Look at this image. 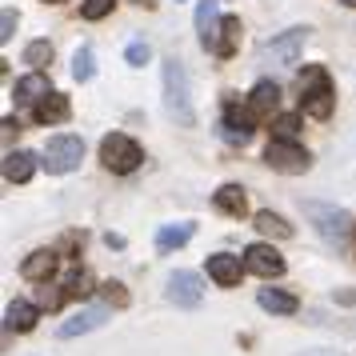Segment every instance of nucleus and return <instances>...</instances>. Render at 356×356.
<instances>
[{
    "label": "nucleus",
    "instance_id": "nucleus-10",
    "mask_svg": "<svg viewBox=\"0 0 356 356\" xmlns=\"http://www.w3.org/2000/svg\"><path fill=\"white\" fill-rule=\"evenodd\" d=\"M276 104H280V88H276L273 81H260L257 88H252V97H248V113H252V120H268V116L276 113Z\"/></svg>",
    "mask_w": 356,
    "mask_h": 356
},
{
    "label": "nucleus",
    "instance_id": "nucleus-8",
    "mask_svg": "<svg viewBox=\"0 0 356 356\" xmlns=\"http://www.w3.org/2000/svg\"><path fill=\"white\" fill-rule=\"evenodd\" d=\"M168 300L177 308H196L204 300V289H200V276L196 273H172L168 276Z\"/></svg>",
    "mask_w": 356,
    "mask_h": 356
},
{
    "label": "nucleus",
    "instance_id": "nucleus-2",
    "mask_svg": "<svg viewBox=\"0 0 356 356\" xmlns=\"http://www.w3.org/2000/svg\"><path fill=\"white\" fill-rule=\"evenodd\" d=\"M300 108H305L308 116H316V120H324V116L332 113V100H337V92H332V84H328V72L324 68H305V76H300Z\"/></svg>",
    "mask_w": 356,
    "mask_h": 356
},
{
    "label": "nucleus",
    "instance_id": "nucleus-33",
    "mask_svg": "<svg viewBox=\"0 0 356 356\" xmlns=\"http://www.w3.org/2000/svg\"><path fill=\"white\" fill-rule=\"evenodd\" d=\"M0 129H4V140H13V132H20V124H17V120H4Z\"/></svg>",
    "mask_w": 356,
    "mask_h": 356
},
{
    "label": "nucleus",
    "instance_id": "nucleus-18",
    "mask_svg": "<svg viewBox=\"0 0 356 356\" xmlns=\"http://www.w3.org/2000/svg\"><path fill=\"white\" fill-rule=\"evenodd\" d=\"M36 120L40 124H60V120H68V97L65 92H49V97L36 104Z\"/></svg>",
    "mask_w": 356,
    "mask_h": 356
},
{
    "label": "nucleus",
    "instance_id": "nucleus-22",
    "mask_svg": "<svg viewBox=\"0 0 356 356\" xmlns=\"http://www.w3.org/2000/svg\"><path fill=\"white\" fill-rule=\"evenodd\" d=\"M193 241V225H164L161 232H156V248L161 252H172V248H180V244Z\"/></svg>",
    "mask_w": 356,
    "mask_h": 356
},
{
    "label": "nucleus",
    "instance_id": "nucleus-1",
    "mask_svg": "<svg viewBox=\"0 0 356 356\" xmlns=\"http://www.w3.org/2000/svg\"><path fill=\"white\" fill-rule=\"evenodd\" d=\"M164 108H168V116L177 120L180 129H193L196 124L193 97H188V72H184V65L177 56L164 60Z\"/></svg>",
    "mask_w": 356,
    "mask_h": 356
},
{
    "label": "nucleus",
    "instance_id": "nucleus-29",
    "mask_svg": "<svg viewBox=\"0 0 356 356\" xmlns=\"http://www.w3.org/2000/svg\"><path fill=\"white\" fill-rule=\"evenodd\" d=\"M100 292H104V300H108L113 308H124V305H129V292H124V284H116V280L100 284Z\"/></svg>",
    "mask_w": 356,
    "mask_h": 356
},
{
    "label": "nucleus",
    "instance_id": "nucleus-17",
    "mask_svg": "<svg viewBox=\"0 0 356 356\" xmlns=\"http://www.w3.org/2000/svg\"><path fill=\"white\" fill-rule=\"evenodd\" d=\"M241 17H225L220 20V29H216V44H212V52L216 56H232L236 52V44H241Z\"/></svg>",
    "mask_w": 356,
    "mask_h": 356
},
{
    "label": "nucleus",
    "instance_id": "nucleus-6",
    "mask_svg": "<svg viewBox=\"0 0 356 356\" xmlns=\"http://www.w3.org/2000/svg\"><path fill=\"white\" fill-rule=\"evenodd\" d=\"M84 156V145H81V136H52L49 145H44V168L49 172H72L76 164H81Z\"/></svg>",
    "mask_w": 356,
    "mask_h": 356
},
{
    "label": "nucleus",
    "instance_id": "nucleus-13",
    "mask_svg": "<svg viewBox=\"0 0 356 356\" xmlns=\"http://www.w3.org/2000/svg\"><path fill=\"white\" fill-rule=\"evenodd\" d=\"M52 273H56V252L52 248H40V252H33V257L20 264V276L33 280V284H44Z\"/></svg>",
    "mask_w": 356,
    "mask_h": 356
},
{
    "label": "nucleus",
    "instance_id": "nucleus-31",
    "mask_svg": "<svg viewBox=\"0 0 356 356\" xmlns=\"http://www.w3.org/2000/svg\"><path fill=\"white\" fill-rule=\"evenodd\" d=\"M13 33H17V13H13V8H4V13H0V40L8 44Z\"/></svg>",
    "mask_w": 356,
    "mask_h": 356
},
{
    "label": "nucleus",
    "instance_id": "nucleus-7",
    "mask_svg": "<svg viewBox=\"0 0 356 356\" xmlns=\"http://www.w3.org/2000/svg\"><path fill=\"white\" fill-rule=\"evenodd\" d=\"M264 161H268V168H276V172L296 177V172H308L312 156H308L300 145H292V140H273V145L264 148Z\"/></svg>",
    "mask_w": 356,
    "mask_h": 356
},
{
    "label": "nucleus",
    "instance_id": "nucleus-9",
    "mask_svg": "<svg viewBox=\"0 0 356 356\" xmlns=\"http://www.w3.org/2000/svg\"><path fill=\"white\" fill-rule=\"evenodd\" d=\"M244 264H248V273H257V276H280L284 273V257L276 252L273 244H248V248H244Z\"/></svg>",
    "mask_w": 356,
    "mask_h": 356
},
{
    "label": "nucleus",
    "instance_id": "nucleus-30",
    "mask_svg": "<svg viewBox=\"0 0 356 356\" xmlns=\"http://www.w3.org/2000/svg\"><path fill=\"white\" fill-rule=\"evenodd\" d=\"M124 56H129V65H132V68H145V65H148V56H152V49H148L145 40H132Z\"/></svg>",
    "mask_w": 356,
    "mask_h": 356
},
{
    "label": "nucleus",
    "instance_id": "nucleus-26",
    "mask_svg": "<svg viewBox=\"0 0 356 356\" xmlns=\"http://www.w3.org/2000/svg\"><path fill=\"white\" fill-rule=\"evenodd\" d=\"M52 60V44L49 40H33L29 49H24V65H33V68H44Z\"/></svg>",
    "mask_w": 356,
    "mask_h": 356
},
{
    "label": "nucleus",
    "instance_id": "nucleus-27",
    "mask_svg": "<svg viewBox=\"0 0 356 356\" xmlns=\"http://www.w3.org/2000/svg\"><path fill=\"white\" fill-rule=\"evenodd\" d=\"M116 8V0H84L81 4V17L84 20H100V17H108Z\"/></svg>",
    "mask_w": 356,
    "mask_h": 356
},
{
    "label": "nucleus",
    "instance_id": "nucleus-35",
    "mask_svg": "<svg viewBox=\"0 0 356 356\" xmlns=\"http://www.w3.org/2000/svg\"><path fill=\"white\" fill-rule=\"evenodd\" d=\"M340 4H348V8H356V0H340Z\"/></svg>",
    "mask_w": 356,
    "mask_h": 356
},
{
    "label": "nucleus",
    "instance_id": "nucleus-5",
    "mask_svg": "<svg viewBox=\"0 0 356 356\" xmlns=\"http://www.w3.org/2000/svg\"><path fill=\"white\" fill-rule=\"evenodd\" d=\"M305 40H308V29H289L280 33L276 40L264 44V65H280V68H292L305 52Z\"/></svg>",
    "mask_w": 356,
    "mask_h": 356
},
{
    "label": "nucleus",
    "instance_id": "nucleus-15",
    "mask_svg": "<svg viewBox=\"0 0 356 356\" xmlns=\"http://www.w3.org/2000/svg\"><path fill=\"white\" fill-rule=\"evenodd\" d=\"M13 97H17V104H40V100L49 97V81L40 76V68L29 72V76H20L17 88H13Z\"/></svg>",
    "mask_w": 356,
    "mask_h": 356
},
{
    "label": "nucleus",
    "instance_id": "nucleus-25",
    "mask_svg": "<svg viewBox=\"0 0 356 356\" xmlns=\"http://www.w3.org/2000/svg\"><path fill=\"white\" fill-rule=\"evenodd\" d=\"M273 132H276V140H296V132H300V116H296V113L276 116V120H273Z\"/></svg>",
    "mask_w": 356,
    "mask_h": 356
},
{
    "label": "nucleus",
    "instance_id": "nucleus-20",
    "mask_svg": "<svg viewBox=\"0 0 356 356\" xmlns=\"http://www.w3.org/2000/svg\"><path fill=\"white\" fill-rule=\"evenodd\" d=\"M257 300L264 312H276V316H289V312H296V296H289V292L280 289H260Z\"/></svg>",
    "mask_w": 356,
    "mask_h": 356
},
{
    "label": "nucleus",
    "instance_id": "nucleus-3",
    "mask_svg": "<svg viewBox=\"0 0 356 356\" xmlns=\"http://www.w3.org/2000/svg\"><path fill=\"white\" fill-rule=\"evenodd\" d=\"M305 216L316 225V232H321L324 241H332V244H344L348 241V232H353V216L340 212V209H332V204H316V200H308Z\"/></svg>",
    "mask_w": 356,
    "mask_h": 356
},
{
    "label": "nucleus",
    "instance_id": "nucleus-36",
    "mask_svg": "<svg viewBox=\"0 0 356 356\" xmlns=\"http://www.w3.org/2000/svg\"><path fill=\"white\" fill-rule=\"evenodd\" d=\"M49 4H60V0H49Z\"/></svg>",
    "mask_w": 356,
    "mask_h": 356
},
{
    "label": "nucleus",
    "instance_id": "nucleus-24",
    "mask_svg": "<svg viewBox=\"0 0 356 356\" xmlns=\"http://www.w3.org/2000/svg\"><path fill=\"white\" fill-rule=\"evenodd\" d=\"M72 76H76V81H92V49H88V44H81V49H76V56H72Z\"/></svg>",
    "mask_w": 356,
    "mask_h": 356
},
{
    "label": "nucleus",
    "instance_id": "nucleus-23",
    "mask_svg": "<svg viewBox=\"0 0 356 356\" xmlns=\"http://www.w3.org/2000/svg\"><path fill=\"white\" fill-rule=\"evenodd\" d=\"M4 316H8V328H13V332H29V328L36 324V316H40V312H36L33 305H24V300H13Z\"/></svg>",
    "mask_w": 356,
    "mask_h": 356
},
{
    "label": "nucleus",
    "instance_id": "nucleus-11",
    "mask_svg": "<svg viewBox=\"0 0 356 356\" xmlns=\"http://www.w3.org/2000/svg\"><path fill=\"white\" fill-rule=\"evenodd\" d=\"M248 268V264H241V257H228V252H216V257H209V276L216 280V284H225V289H232V284H241V273Z\"/></svg>",
    "mask_w": 356,
    "mask_h": 356
},
{
    "label": "nucleus",
    "instance_id": "nucleus-4",
    "mask_svg": "<svg viewBox=\"0 0 356 356\" xmlns=\"http://www.w3.org/2000/svg\"><path fill=\"white\" fill-rule=\"evenodd\" d=\"M100 161H104L108 172H132L145 156H140V145H136L132 136L113 132V136H104V140H100Z\"/></svg>",
    "mask_w": 356,
    "mask_h": 356
},
{
    "label": "nucleus",
    "instance_id": "nucleus-21",
    "mask_svg": "<svg viewBox=\"0 0 356 356\" xmlns=\"http://www.w3.org/2000/svg\"><path fill=\"white\" fill-rule=\"evenodd\" d=\"M216 209L228 212V216H244L248 200H244V188H241V184H225V188H216Z\"/></svg>",
    "mask_w": 356,
    "mask_h": 356
},
{
    "label": "nucleus",
    "instance_id": "nucleus-34",
    "mask_svg": "<svg viewBox=\"0 0 356 356\" xmlns=\"http://www.w3.org/2000/svg\"><path fill=\"white\" fill-rule=\"evenodd\" d=\"M305 356H340V353H305Z\"/></svg>",
    "mask_w": 356,
    "mask_h": 356
},
{
    "label": "nucleus",
    "instance_id": "nucleus-14",
    "mask_svg": "<svg viewBox=\"0 0 356 356\" xmlns=\"http://www.w3.org/2000/svg\"><path fill=\"white\" fill-rule=\"evenodd\" d=\"M216 4H220V0H200V4H196V33H200V44H204V49L216 44V29H220Z\"/></svg>",
    "mask_w": 356,
    "mask_h": 356
},
{
    "label": "nucleus",
    "instance_id": "nucleus-16",
    "mask_svg": "<svg viewBox=\"0 0 356 356\" xmlns=\"http://www.w3.org/2000/svg\"><path fill=\"white\" fill-rule=\"evenodd\" d=\"M36 172V156L33 152H4V180H13V184H24V180Z\"/></svg>",
    "mask_w": 356,
    "mask_h": 356
},
{
    "label": "nucleus",
    "instance_id": "nucleus-32",
    "mask_svg": "<svg viewBox=\"0 0 356 356\" xmlns=\"http://www.w3.org/2000/svg\"><path fill=\"white\" fill-rule=\"evenodd\" d=\"M60 300H65L60 292H49V289L40 292V305H44V308H60Z\"/></svg>",
    "mask_w": 356,
    "mask_h": 356
},
{
    "label": "nucleus",
    "instance_id": "nucleus-12",
    "mask_svg": "<svg viewBox=\"0 0 356 356\" xmlns=\"http://www.w3.org/2000/svg\"><path fill=\"white\" fill-rule=\"evenodd\" d=\"M108 321V308H81L72 321L60 324V337L72 340V337H84V332H92V328H100V324Z\"/></svg>",
    "mask_w": 356,
    "mask_h": 356
},
{
    "label": "nucleus",
    "instance_id": "nucleus-19",
    "mask_svg": "<svg viewBox=\"0 0 356 356\" xmlns=\"http://www.w3.org/2000/svg\"><path fill=\"white\" fill-rule=\"evenodd\" d=\"M252 225H257L264 236H273V241H289V236H292L289 220H284V216H276V212H268V209H260L257 216H252Z\"/></svg>",
    "mask_w": 356,
    "mask_h": 356
},
{
    "label": "nucleus",
    "instance_id": "nucleus-28",
    "mask_svg": "<svg viewBox=\"0 0 356 356\" xmlns=\"http://www.w3.org/2000/svg\"><path fill=\"white\" fill-rule=\"evenodd\" d=\"M88 292H92V276L84 273H72L68 276V284H65V296H88Z\"/></svg>",
    "mask_w": 356,
    "mask_h": 356
}]
</instances>
